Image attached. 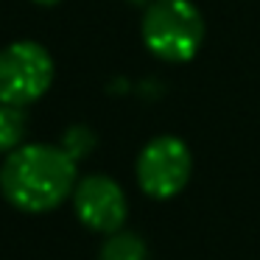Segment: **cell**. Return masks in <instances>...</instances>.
Listing matches in <instances>:
<instances>
[{
	"label": "cell",
	"instance_id": "2",
	"mask_svg": "<svg viewBox=\"0 0 260 260\" xmlns=\"http://www.w3.org/2000/svg\"><path fill=\"white\" fill-rule=\"evenodd\" d=\"M140 37L162 62H190L204 42V17L193 0H151L143 12Z\"/></svg>",
	"mask_w": 260,
	"mask_h": 260
},
{
	"label": "cell",
	"instance_id": "4",
	"mask_svg": "<svg viewBox=\"0 0 260 260\" xmlns=\"http://www.w3.org/2000/svg\"><path fill=\"white\" fill-rule=\"evenodd\" d=\"M193 174V154L176 135H157L140 148L135 176L148 199L168 202L187 187Z\"/></svg>",
	"mask_w": 260,
	"mask_h": 260
},
{
	"label": "cell",
	"instance_id": "10",
	"mask_svg": "<svg viewBox=\"0 0 260 260\" xmlns=\"http://www.w3.org/2000/svg\"><path fill=\"white\" fill-rule=\"evenodd\" d=\"M129 3H148V0H129Z\"/></svg>",
	"mask_w": 260,
	"mask_h": 260
},
{
	"label": "cell",
	"instance_id": "1",
	"mask_svg": "<svg viewBox=\"0 0 260 260\" xmlns=\"http://www.w3.org/2000/svg\"><path fill=\"white\" fill-rule=\"evenodd\" d=\"M79 162L53 143H23L0 162V193L14 210L45 215L76 190Z\"/></svg>",
	"mask_w": 260,
	"mask_h": 260
},
{
	"label": "cell",
	"instance_id": "7",
	"mask_svg": "<svg viewBox=\"0 0 260 260\" xmlns=\"http://www.w3.org/2000/svg\"><path fill=\"white\" fill-rule=\"evenodd\" d=\"M28 132V115L23 107L0 101V154H12L25 143Z\"/></svg>",
	"mask_w": 260,
	"mask_h": 260
},
{
	"label": "cell",
	"instance_id": "3",
	"mask_svg": "<svg viewBox=\"0 0 260 260\" xmlns=\"http://www.w3.org/2000/svg\"><path fill=\"white\" fill-rule=\"evenodd\" d=\"M53 84V56L34 40L0 48V101L14 107L37 104Z\"/></svg>",
	"mask_w": 260,
	"mask_h": 260
},
{
	"label": "cell",
	"instance_id": "6",
	"mask_svg": "<svg viewBox=\"0 0 260 260\" xmlns=\"http://www.w3.org/2000/svg\"><path fill=\"white\" fill-rule=\"evenodd\" d=\"M98 260H148V246L137 232L118 230L104 238Z\"/></svg>",
	"mask_w": 260,
	"mask_h": 260
},
{
	"label": "cell",
	"instance_id": "9",
	"mask_svg": "<svg viewBox=\"0 0 260 260\" xmlns=\"http://www.w3.org/2000/svg\"><path fill=\"white\" fill-rule=\"evenodd\" d=\"M31 3H37V6H56L62 0H31Z\"/></svg>",
	"mask_w": 260,
	"mask_h": 260
},
{
	"label": "cell",
	"instance_id": "5",
	"mask_svg": "<svg viewBox=\"0 0 260 260\" xmlns=\"http://www.w3.org/2000/svg\"><path fill=\"white\" fill-rule=\"evenodd\" d=\"M73 213L81 226L98 235H112L123 230L129 218V199L126 190L107 174H87L76 182Z\"/></svg>",
	"mask_w": 260,
	"mask_h": 260
},
{
	"label": "cell",
	"instance_id": "8",
	"mask_svg": "<svg viewBox=\"0 0 260 260\" xmlns=\"http://www.w3.org/2000/svg\"><path fill=\"white\" fill-rule=\"evenodd\" d=\"M59 146H62L76 162H81V159H87L92 154V148L98 146V137H95V132H92L90 126L76 123V126H70V129H64Z\"/></svg>",
	"mask_w": 260,
	"mask_h": 260
}]
</instances>
